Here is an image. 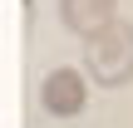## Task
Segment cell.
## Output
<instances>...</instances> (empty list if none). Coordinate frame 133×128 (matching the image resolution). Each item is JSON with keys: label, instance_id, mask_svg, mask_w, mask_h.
I'll return each instance as SVG.
<instances>
[{"label": "cell", "instance_id": "2", "mask_svg": "<svg viewBox=\"0 0 133 128\" xmlns=\"http://www.w3.org/2000/svg\"><path fill=\"white\" fill-rule=\"evenodd\" d=\"M89 104V79L74 69V64H59L39 79V109L49 118H79Z\"/></svg>", "mask_w": 133, "mask_h": 128}, {"label": "cell", "instance_id": "3", "mask_svg": "<svg viewBox=\"0 0 133 128\" xmlns=\"http://www.w3.org/2000/svg\"><path fill=\"white\" fill-rule=\"evenodd\" d=\"M114 20H118V5L114 0H59V25L69 35H79V39H94Z\"/></svg>", "mask_w": 133, "mask_h": 128}, {"label": "cell", "instance_id": "1", "mask_svg": "<svg viewBox=\"0 0 133 128\" xmlns=\"http://www.w3.org/2000/svg\"><path fill=\"white\" fill-rule=\"evenodd\" d=\"M84 74L99 89H128L133 84V20H114L94 39H84Z\"/></svg>", "mask_w": 133, "mask_h": 128}]
</instances>
